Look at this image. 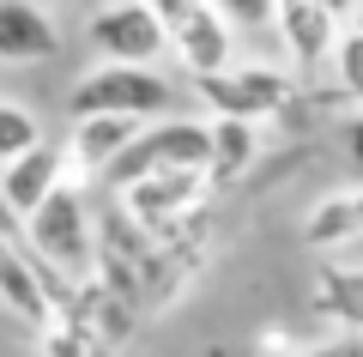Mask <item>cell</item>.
<instances>
[{"label":"cell","mask_w":363,"mask_h":357,"mask_svg":"<svg viewBox=\"0 0 363 357\" xmlns=\"http://www.w3.org/2000/svg\"><path fill=\"white\" fill-rule=\"evenodd\" d=\"M303 79L291 67H267V61H224L212 73H194V97L212 115H242V121H272L297 103Z\"/></svg>","instance_id":"3"},{"label":"cell","mask_w":363,"mask_h":357,"mask_svg":"<svg viewBox=\"0 0 363 357\" xmlns=\"http://www.w3.org/2000/svg\"><path fill=\"white\" fill-rule=\"evenodd\" d=\"M61 164H67V152L49 145V140H37L18 158H6V164H0V206L13 218H25L30 206H43V194L61 182Z\"/></svg>","instance_id":"11"},{"label":"cell","mask_w":363,"mask_h":357,"mask_svg":"<svg viewBox=\"0 0 363 357\" xmlns=\"http://www.w3.org/2000/svg\"><path fill=\"white\" fill-rule=\"evenodd\" d=\"M363 236V188H345V194H327L309 218H303V243L309 248H345Z\"/></svg>","instance_id":"14"},{"label":"cell","mask_w":363,"mask_h":357,"mask_svg":"<svg viewBox=\"0 0 363 357\" xmlns=\"http://www.w3.org/2000/svg\"><path fill=\"white\" fill-rule=\"evenodd\" d=\"M206 194H212V176H206V170H194V164H182V170H145V176L121 182L116 200H121V212H128L133 224H145L157 236L164 224L194 218L200 206H206Z\"/></svg>","instance_id":"5"},{"label":"cell","mask_w":363,"mask_h":357,"mask_svg":"<svg viewBox=\"0 0 363 357\" xmlns=\"http://www.w3.org/2000/svg\"><path fill=\"white\" fill-rule=\"evenodd\" d=\"M321 6H333L339 18H351V0H321Z\"/></svg>","instance_id":"21"},{"label":"cell","mask_w":363,"mask_h":357,"mask_svg":"<svg viewBox=\"0 0 363 357\" xmlns=\"http://www.w3.org/2000/svg\"><path fill=\"white\" fill-rule=\"evenodd\" d=\"M236 31H272V13H279V0H212Z\"/></svg>","instance_id":"18"},{"label":"cell","mask_w":363,"mask_h":357,"mask_svg":"<svg viewBox=\"0 0 363 357\" xmlns=\"http://www.w3.org/2000/svg\"><path fill=\"white\" fill-rule=\"evenodd\" d=\"M18 230H25L30 255H37L49 273H61L67 285L91 279V267H97V218H91L85 194H79L67 176L43 194V206H30V212L18 218Z\"/></svg>","instance_id":"1"},{"label":"cell","mask_w":363,"mask_h":357,"mask_svg":"<svg viewBox=\"0 0 363 357\" xmlns=\"http://www.w3.org/2000/svg\"><path fill=\"white\" fill-rule=\"evenodd\" d=\"M321 309L363 327V273H339V267H333V273L321 279Z\"/></svg>","instance_id":"17"},{"label":"cell","mask_w":363,"mask_h":357,"mask_svg":"<svg viewBox=\"0 0 363 357\" xmlns=\"http://www.w3.org/2000/svg\"><path fill=\"white\" fill-rule=\"evenodd\" d=\"M345 158H351V176L363 182V103H357V115L345 121Z\"/></svg>","instance_id":"19"},{"label":"cell","mask_w":363,"mask_h":357,"mask_svg":"<svg viewBox=\"0 0 363 357\" xmlns=\"http://www.w3.org/2000/svg\"><path fill=\"white\" fill-rule=\"evenodd\" d=\"M157 18L169 31V55L188 73H212L236 55V25L212 6V0H152Z\"/></svg>","instance_id":"7"},{"label":"cell","mask_w":363,"mask_h":357,"mask_svg":"<svg viewBox=\"0 0 363 357\" xmlns=\"http://www.w3.org/2000/svg\"><path fill=\"white\" fill-rule=\"evenodd\" d=\"M43 128H37V115H30V103H6L0 97V164L6 158H18L25 145H37Z\"/></svg>","instance_id":"16"},{"label":"cell","mask_w":363,"mask_h":357,"mask_svg":"<svg viewBox=\"0 0 363 357\" xmlns=\"http://www.w3.org/2000/svg\"><path fill=\"white\" fill-rule=\"evenodd\" d=\"M18 218L0 206V309H13L18 321L30 327H49L55 321V297H49V279H43V260L30 255L25 230H13Z\"/></svg>","instance_id":"8"},{"label":"cell","mask_w":363,"mask_h":357,"mask_svg":"<svg viewBox=\"0 0 363 357\" xmlns=\"http://www.w3.org/2000/svg\"><path fill=\"white\" fill-rule=\"evenodd\" d=\"M272 31H279V43H285L291 67H303V73H309V67H327L339 31H345V18H339L333 6H321V0H279Z\"/></svg>","instance_id":"9"},{"label":"cell","mask_w":363,"mask_h":357,"mask_svg":"<svg viewBox=\"0 0 363 357\" xmlns=\"http://www.w3.org/2000/svg\"><path fill=\"white\" fill-rule=\"evenodd\" d=\"M206 145H212V121H194V115H176V109L152 115V121H140V133L109 158L104 182H109V194H116L121 182L145 176V170H182V164L206 170Z\"/></svg>","instance_id":"4"},{"label":"cell","mask_w":363,"mask_h":357,"mask_svg":"<svg viewBox=\"0 0 363 357\" xmlns=\"http://www.w3.org/2000/svg\"><path fill=\"white\" fill-rule=\"evenodd\" d=\"M61 55V25L37 0H0V61L6 67H37Z\"/></svg>","instance_id":"10"},{"label":"cell","mask_w":363,"mask_h":357,"mask_svg":"<svg viewBox=\"0 0 363 357\" xmlns=\"http://www.w3.org/2000/svg\"><path fill=\"white\" fill-rule=\"evenodd\" d=\"M140 133V115H73V133H67V164L79 176H104L109 158Z\"/></svg>","instance_id":"12"},{"label":"cell","mask_w":363,"mask_h":357,"mask_svg":"<svg viewBox=\"0 0 363 357\" xmlns=\"http://www.w3.org/2000/svg\"><path fill=\"white\" fill-rule=\"evenodd\" d=\"M351 31H363V0H351V18H345Z\"/></svg>","instance_id":"20"},{"label":"cell","mask_w":363,"mask_h":357,"mask_svg":"<svg viewBox=\"0 0 363 357\" xmlns=\"http://www.w3.org/2000/svg\"><path fill=\"white\" fill-rule=\"evenodd\" d=\"M327 67H333V79H339V97H351V103H363V31H339V43H333V55H327Z\"/></svg>","instance_id":"15"},{"label":"cell","mask_w":363,"mask_h":357,"mask_svg":"<svg viewBox=\"0 0 363 357\" xmlns=\"http://www.w3.org/2000/svg\"><path fill=\"white\" fill-rule=\"evenodd\" d=\"M260 164V121L242 115H212V145H206V176L212 188H230Z\"/></svg>","instance_id":"13"},{"label":"cell","mask_w":363,"mask_h":357,"mask_svg":"<svg viewBox=\"0 0 363 357\" xmlns=\"http://www.w3.org/2000/svg\"><path fill=\"white\" fill-rule=\"evenodd\" d=\"M176 109V85L157 61H97L73 91H67V115H169Z\"/></svg>","instance_id":"2"},{"label":"cell","mask_w":363,"mask_h":357,"mask_svg":"<svg viewBox=\"0 0 363 357\" xmlns=\"http://www.w3.org/2000/svg\"><path fill=\"white\" fill-rule=\"evenodd\" d=\"M85 43L97 61H164L169 31L152 0H109L85 18Z\"/></svg>","instance_id":"6"}]
</instances>
